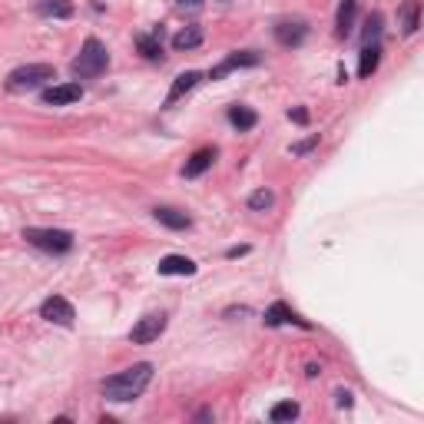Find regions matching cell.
I'll list each match as a JSON object with an SVG mask.
<instances>
[{
  "mask_svg": "<svg viewBox=\"0 0 424 424\" xmlns=\"http://www.w3.org/2000/svg\"><path fill=\"white\" fill-rule=\"evenodd\" d=\"M150 381H153V365H150V361H139V365H133V368H126V372L106 378V381H103V394H106L110 401H117V405H123V401H136V398L146 391Z\"/></svg>",
  "mask_w": 424,
  "mask_h": 424,
  "instance_id": "1",
  "label": "cell"
},
{
  "mask_svg": "<svg viewBox=\"0 0 424 424\" xmlns=\"http://www.w3.org/2000/svg\"><path fill=\"white\" fill-rule=\"evenodd\" d=\"M229 123L236 126L239 133H245V130H252L255 123H259V117H255V110H249V106H232L229 110Z\"/></svg>",
  "mask_w": 424,
  "mask_h": 424,
  "instance_id": "20",
  "label": "cell"
},
{
  "mask_svg": "<svg viewBox=\"0 0 424 424\" xmlns=\"http://www.w3.org/2000/svg\"><path fill=\"white\" fill-rule=\"evenodd\" d=\"M245 252H249V245H236V249H229L225 255H229V259H239V255H245Z\"/></svg>",
  "mask_w": 424,
  "mask_h": 424,
  "instance_id": "28",
  "label": "cell"
},
{
  "mask_svg": "<svg viewBox=\"0 0 424 424\" xmlns=\"http://www.w3.org/2000/svg\"><path fill=\"white\" fill-rule=\"evenodd\" d=\"M285 322L299 325V328H312V325H308L302 315H295V312H292L285 302H275V305L265 308V325H272V328H275V325H285Z\"/></svg>",
  "mask_w": 424,
  "mask_h": 424,
  "instance_id": "10",
  "label": "cell"
},
{
  "mask_svg": "<svg viewBox=\"0 0 424 424\" xmlns=\"http://www.w3.org/2000/svg\"><path fill=\"white\" fill-rule=\"evenodd\" d=\"M212 159H216V150H212V146H205V150H196V153L189 156V163H186V170H183V176H186V179H196V176H203V172L212 166Z\"/></svg>",
  "mask_w": 424,
  "mask_h": 424,
  "instance_id": "13",
  "label": "cell"
},
{
  "mask_svg": "<svg viewBox=\"0 0 424 424\" xmlns=\"http://www.w3.org/2000/svg\"><path fill=\"white\" fill-rule=\"evenodd\" d=\"M335 405H339V407H352V394H348V391H335Z\"/></svg>",
  "mask_w": 424,
  "mask_h": 424,
  "instance_id": "26",
  "label": "cell"
},
{
  "mask_svg": "<svg viewBox=\"0 0 424 424\" xmlns=\"http://www.w3.org/2000/svg\"><path fill=\"white\" fill-rule=\"evenodd\" d=\"M163 332H166V315H163V312H150V315H143V319L133 325L130 341H133V345H153Z\"/></svg>",
  "mask_w": 424,
  "mask_h": 424,
  "instance_id": "5",
  "label": "cell"
},
{
  "mask_svg": "<svg viewBox=\"0 0 424 424\" xmlns=\"http://www.w3.org/2000/svg\"><path fill=\"white\" fill-rule=\"evenodd\" d=\"M153 216L163 222V225H170V229H189V225H192V219H189L186 212H179V209H172V205H156Z\"/></svg>",
  "mask_w": 424,
  "mask_h": 424,
  "instance_id": "14",
  "label": "cell"
},
{
  "mask_svg": "<svg viewBox=\"0 0 424 424\" xmlns=\"http://www.w3.org/2000/svg\"><path fill=\"white\" fill-rule=\"evenodd\" d=\"M80 97H83V86L80 83H60V86L43 90V103L47 106H70V103H77Z\"/></svg>",
  "mask_w": 424,
  "mask_h": 424,
  "instance_id": "8",
  "label": "cell"
},
{
  "mask_svg": "<svg viewBox=\"0 0 424 424\" xmlns=\"http://www.w3.org/2000/svg\"><path fill=\"white\" fill-rule=\"evenodd\" d=\"M269 418L275 424H282V421H295V418H299V405H295V401H282V405H275L269 411Z\"/></svg>",
  "mask_w": 424,
  "mask_h": 424,
  "instance_id": "23",
  "label": "cell"
},
{
  "mask_svg": "<svg viewBox=\"0 0 424 424\" xmlns=\"http://www.w3.org/2000/svg\"><path fill=\"white\" fill-rule=\"evenodd\" d=\"M219 3H229V0H219Z\"/></svg>",
  "mask_w": 424,
  "mask_h": 424,
  "instance_id": "30",
  "label": "cell"
},
{
  "mask_svg": "<svg viewBox=\"0 0 424 424\" xmlns=\"http://www.w3.org/2000/svg\"><path fill=\"white\" fill-rule=\"evenodd\" d=\"M203 27H186V30H179V34L172 37V47L176 50H192V47H199L203 43Z\"/></svg>",
  "mask_w": 424,
  "mask_h": 424,
  "instance_id": "21",
  "label": "cell"
},
{
  "mask_svg": "<svg viewBox=\"0 0 424 424\" xmlns=\"http://www.w3.org/2000/svg\"><path fill=\"white\" fill-rule=\"evenodd\" d=\"M259 60H262V57H259V53H255V50H239V53H229V57L222 60L219 67H212V73H209V77H212V80H222L225 73H232V70H242V67H255Z\"/></svg>",
  "mask_w": 424,
  "mask_h": 424,
  "instance_id": "7",
  "label": "cell"
},
{
  "mask_svg": "<svg viewBox=\"0 0 424 424\" xmlns=\"http://www.w3.org/2000/svg\"><path fill=\"white\" fill-rule=\"evenodd\" d=\"M418 27H421V3L418 0H405V7H401V34L411 37Z\"/></svg>",
  "mask_w": 424,
  "mask_h": 424,
  "instance_id": "16",
  "label": "cell"
},
{
  "mask_svg": "<svg viewBox=\"0 0 424 424\" xmlns=\"http://www.w3.org/2000/svg\"><path fill=\"white\" fill-rule=\"evenodd\" d=\"M381 23H385V17H381L378 10L365 20V30H361V43H365V47H374V43L381 40Z\"/></svg>",
  "mask_w": 424,
  "mask_h": 424,
  "instance_id": "22",
  "label": "cell"
},
{
  "mask_svg": "<svg viewBox=\"0 0 424 424\" xmlns=\"http://www.w3.org/2000/svg\"><path fill=\"white\" fill-rule=\"evenodd\" d=\"M355 10H358V0H341V3H339V17H335L339 37L352 34V27H355Z\"/></svg>",
  "mask_w": 424,
  "mask_h": 424,
  "instance_id": "17",
  "label": "cell"
},
{
  "mask_svg": "<svg viewBox=\"0 0 424 424\" xmlns=\"http://www.w3.org/2000/svg\"><path fill=\"white\" fill-rule=\"evenodd\" d=\"M40 315H43L47 322H53V325H63V328H70V325H73V319H77L73 305H70L63 295H50V299L40 305Z\"/></svg>",
  "mask_w": 424,
  "mask_h": 424,
  "instance_id": "6",
  "label": "cell"
},
{
  "mask_svg": "<svg viewBox=\"0 0 424 424\" xmlns=\"http://www.w3.org/2000/svg\"><path fill=\"white\" fill-rule=\"evenodd\" d=\"M23 239L37 245V249H43V252H53V255H63L73 249V232L67 229H23Z\"/></svg>",
  "mask_w": 424,
  "mask_h": 424,
  "instance_id": "4",
  "label": "cell"
},
{
  "mask_svg": "<svg viewBox=\"0 0 424 424\" xmlns=\"http://www.w3.org/2000/svg\"><path fill=\"white\" fill-rule=\"evenodd\" d=\"M179 7H203V0H176Z\"/></svg>",
  "mask_w": 424,
  "mask_h": 424,
  "instance_id": "29",
  "label": "cell"
},
{
  "mask_svg": "<svg viewBox=\"0 0 424 424\" xmlns=\"http://www.w3.org/2000/svg\"><path fill=\"white\" fill-rule=\"evenodd\" d=\"M106 67H110V53H106V47H103L97 37H86L83 47H80V57L70 63V73H73L77 80H93V77L106 73Z\"/></svg>",
  "mask_w": 424,
  "mask_h": 424,
  "instance_id": "2",
  "label": "cell"
},
{
  "mask_svg": "<svg viewBox=\"0 0 424 424\" xmlns=\"http://www.w3.org/2000/svg\"><path fill=\"white\" fill-rule=\"evenodd\" d=\"M136 47H139V53H143L146 60H156V57H163V30H153V34H139V37H136Z\"/></svg>",
  "mask_w": 424,
  "mask_h": 424,
  "instance_id": "15",
  "label": "cell"
},
{
  "mask_svg": "<svg viewBox=\"0 0 424 424\" xmlns=\"http://www.w3.org/2000/svg\"><path fill=\"white\" fill-rule=\"evenodd\" d=\"M156 272L159 275H196V262L186 255H166V259H159Z\"/></svg>",
  "mask_w": 424,
  "mask_h": 424,
  "instance_id": "11",
  "label": "cell"
},
{
  "mask_svg": "<svg viewBox=\"0 0 424 424\" xmlns=\"http://www.w3.org/2000/svg\"><path fill=\"white\" fill-rule=\"evenodd\" d=\"M305 37H308V27L302 20H282V23H275V40L282 47H299Z\"/></svg>",
  "mask_w": 424,
  "mask_h": 424,
  "instance_id": "9",
  "label": "cell"
},
{
  "mask_svg": "<svg viewBox=\"0 0 424 424\" xmlns=\"http://www.w3.org/2000/svg\"><path fill=\"white\" fill-rule=\"evenodd\" d=\"M199 80H203V73H199V70H186V73H179V77H176V83L170 86V93H166V106H172L179 97H186Z\"/></svg>",
  "mask_w": 424,
  "mask_h": 424,
  "instance_id": "12",
  "label": "cell"
},
{
  "mask_svg": "<svg viewBox=\"0 0 424 424\" xmlns=\"http://www.w3.org/2000/svg\"><path fill=\"white\" fill-rule=\"evenodd\" d=\"M289 119H295L299 126H305V123H308V113H305V110H289Z\"/></svg>",
  "mask_w": 424,
  "mask_h": 424,
  "instance_id": "27",
  "label": "cell"
},
{
  "mask_svg": "<svg viewBox=\"0 0 424 424\" xmlns=\"http://www.w3.org/2000/svg\"><path fill=\"white\" fill-rule=\"evenodd\" d=\"M315 146H319V133L302 139V143H295V146H292V156H305L308 150H315Z\"/></svg>",
  "mask_w": 424,
  "mask_h": 424,
  "instance_id": "25",
  "label": "cell"
},
{
  "mask_svg": "<svg viewBox=\"0 0 424 424\" xmlns=\"http://www.w3.org/2000/svg\"><path fill=\"white\" fill-rule=\"evenodd\" d=\"M37 10L43 17H57V20L73 17V3L70 0H37Z\"/></svg>",
  "mask_w": 424,
  "mask_h": 424,
  "instance_id": "18",
  "label": "cell"
},
{
  "mask_svg": "<svg viewBox=\"0 0 424 424\" xmlns=\"http://www.w3.org/2000/svg\"><path fill=\"white\" fill-rule=\"evenodd\" d=\"M378 63H381V47H378V43H374V47H365V50H361V63H358V77L368 80L374 70H378Z\"/></svg>",
  "mask_w": 424,
  "mask_h": 424,
  "instance_id": "19",
  "label": "cell"
},
{
  "mask_svg": "<svg viewBox=\"0 0 424 424\" xmlns=\"http://www.w3.org/2000/svg\"><path fill=\"white\" fill-rule=\"evenodd\" d=\"M272 203H275V196H272L269 189H255L252 196H249V209L252 212H265V209H272Z\"/></svg>",
  "mask_w": 424,
  "mask_h": 424,
  "instance_id": "24",
  "label": "cell"
},
{
  "mask_svg": "<svg viewBox=\"0 0 424 424\" xmlns=\"http://www.w3.org/2000/svg\"><path fill=\"white\" fill-rule=\"evenodd\" d=\"M57 80V70L50 63H27V67H17L10 77H7V90L10 93H20V90H37V86Z\"/></svg>",
  "mask_w": 424,
  "mask_h": 424,
  "instance_id": "3",
  "label": "cell"
}]
</instances>
